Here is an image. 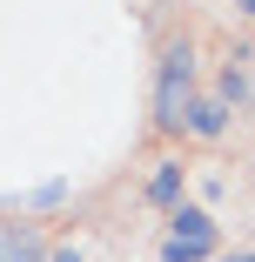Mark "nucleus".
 Returning <instances> with one entry per match:
<instances>
[{
	"label": "nucleus",
	"mask_w": 255,
	"mask_h": 262,
	"mask_svg": "<svg viewBox=\"0 0 255 262\" xmlns=\"http://www.w3.org/2000/svg\"><path fill=\"white\" fill-rule=\"evenodd\" d=\"M242 14H248V20H255V0H242Z\"/></svg>",
	"instance_id": "nucleus-10"
},
{
	"label": "nucleus",
	"mask_w": 255,
	"mask_h": 262,
	"mask_svg": "<svg viewBox=\"0 0 255 262\" xmlns=\"http://www.w3.org/2000/svg\"><path fill=\"white\" fill-rule=\"evenodd\" d=\"M148 202H161V208L181 202V162H155V175H148Z\"/></svg>",
	"instance_id": "nucleus-4"
},
{
	"label": "nucleus",
	"mask_w": 255,
	"mask_h": 262,
	"mask_svg": "<svg viewBox=\"0 0 255 262\" xmlns=\"http://www.w3.org/2000/svg\"><path fill=\"white\" fill-rule=\"evenodd\" d=\"M248 94H255V88H248V74H242V68L228 61V74H222V101L235 108V101H248Z\"/></svg>",
	"instance_id": "nucleus-7"
},
{
	"label": "nucleus",
	"mask_w": 255,
	"mask_h": 262,
	"mask_svg": "<svg viewBox=\"0 0 255 262\" xmlns=\"http://www.w3.org/2000/svg\"><path fill=\"white\" fill-rule=\"evenodd\" d=\"M188 101H195V47L175 40L161 54V81H155V128L161 135H175L188 121Z\"/></svg>",
	"instance_id": "nucleus-1"
},
{
	"label": "nucleus",
	"mask_w": 255,
	"mask_h": 262,
	"mask_svg": "<svg viewBox=\"0 0 255 262\" xmlns=\"http://www.w3.org/2000/svg\"><path fill=\"white\" fill-rule=\"evenodd\" d=\"M0 262H47V249H40L34 229H7L0 235Z\"/></svg>",
	"instance_id": "nucleus-5"
},
{
	"label": "nucleus",
	"mask_w": 255,
	"mask_h": 262,
	"mask_svg": "<svg viewBox=\"0 0 255 262\" xmlns=\"http://www.w3.org/2000/svg\"><path fill=\"white\" fill-rule=\"evenodd\" d=\"M47 262H81V255H74V249H54V255H47Z\"/></svg>",
	"instance_id": "nucleus-8"
},
{
	"label": "nucleus",
	"mask_w": 255,
	"mask_h": 262,
	"mask_svg": "<svg viewBox=\"0 0 255 262\" xmlns=\"http://www.w3.org/2000/svg\"><path fill=\"white\" fill-rule=\"evenodd\" d=\"M222 262H255V249H242V255H222Z\"/></svg>",
	"instance_id": "nucleus-9"
},
{
	"label": "nucleus",
	"mask_w": 255,
	"mask_h": 262,
	"mask_svg": "<svg viewBox=\"0 0 255 262\" xmlns=\"http://www.w3.org/2000/svg\"><path fill=\"white\" fill-rule=\"evenodd\" d=\"M215 249H201V242H181V235H168L161 242V262H208Z\"/></svg>",
	"instance_id": "nucleus-6"
},
{
	"label": "nucleus",
	"mask_w": 255,
	"mask_h": 262,
	"mask_svg": "<svg viewBox=\"0 0 255 262\" xmlns=\"http://www.w3.org/2000/svg\"><path fill=\"white\" fill-rule=\"evenodd\" d=\"M168 235H181V242H201V249H215V215L208 208H195V202H175V229Z\"/></svg>",
	"instance_id": "nucleus-3"
},
{
	"label": "nucleus",
	"mask_w": 255,
	"mask_h": 262,
	"mask_svg": "<svg viewBox=\"0 0 255 262\" xmlns=\"http://www.w3.org/2000/svg\"><path fill=\"white\" fill-rule=\"evenodd\" d=\"M181 128H188V135H201V141H222V135H228V101H222V94H195Z\"/></svg>",
	"instance_id": "nucleus-2"
}]
</instances>
